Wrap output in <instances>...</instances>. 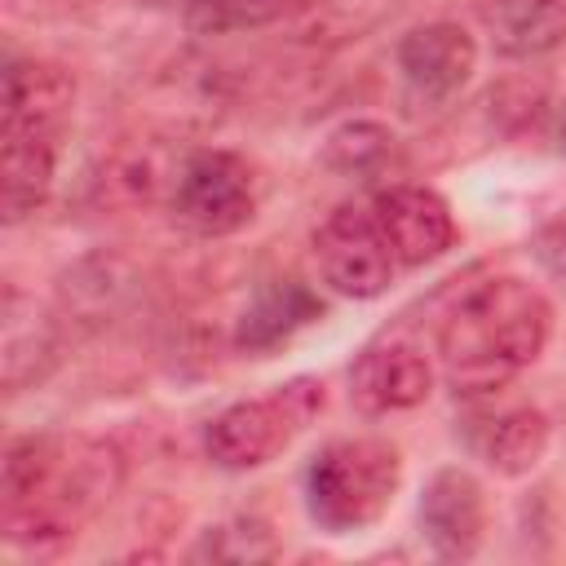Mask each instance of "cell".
<instances>
[{"label":"cell","mask_w":566,"mask_h":566,"mask_svg":"<svg viewBox=\"0 0 566 566\" xmlns=\"http://www.w3.org/2000/svg\"><path fill=\"white\" fill-rule=\"evenodd\" d=\"M402 486V455L385 438H332L305 464V513L327 535L376 526Z\"/></svg>","instance_id":"3"},{"label":"cell","mask_w":566,"mask_h":566,"mask_svg":"<svg viewBox=\"0 0 566 566\" xmlns=\"http://www.w3.org/2000/svg\"><path fill=\"white\" fill-rule=\"evenodd\" d=\"M172 217L203 239H226L243 230L256 212V177L243 155L221 146H195L177 159L168 186Z\"/></svg>","instance_id":"5"},{"label":"cell","mask_w":566,"mask_h":566,"mask_svg":"<svg viewBox=\"0 0 566 566\" xmlns=\"http://www.w3.org/2000/svg\"><path fill=\"white\" fill-rule=\"evenodd\" d=\"M562 142H566V106H562Z\"/></svg>","instance_id":"23"},{"label":"cell","mask_w":566,"mask_h":566,"mask_svg":"<svg viewBox=\"0 0 566 566\" xmlns=\"http://www.w3.org/2000/svg\"><path fill=\"white\" fill-rule=\"evenodd\" d=\"M314 261H318L323 283L354 301H371L389 292L394 265H398L376 212L354 208V203L332 208L327 221L314 230Z\"/></svg>","instance_id":"6"},{"label":"cell","mask_w":566,"mask_h":566,"mask_svg":"<svg viewBox=\"0 0 566 566\" xmlns=\"http://www.w3.org/2000/svg\"><path fill=\"white\" fill-rule=\"evenodd\" d=\"M553 336L548 296L517 279L495 274L473 283L438 327V358L455 394L486 398L522 376Z\"/></svg>","instance_id":"2"},{"label":"cell","mask_w":566,"mask_h":566,"mask_svg":"<svg viewBox=\"0 0 566 566\" xmlns=\"http://www.w3.org/2000/svg\"><path fill=\"white\" fill-rule=\"evenodd\" d=\"M371 212L398 256V265H429L442 252H451L455 243V217L451 203L429 190V186H411V181H389L376 190Z\"/></svg>","instance_id":"7"},{"label":"cell","mask_w":566,"mask_h":566,"mask_svg":"<svg viewBox=\"0 0 566 566\" xmlns=\"http://www.w3.org/2000/svg\"><path fill=\"white\" fill-rule=\"evenodd\" d=\"M190 557L261 562V557H274V539H270V526H265V522H256V517H230V522H221V526H208Z\"/></svg>","instance_id":"21"},{"label":"cell","mask_w":566,"mask_h":566,"mask_svg":"<svg viewBox=\"0 0 566 566\" xmlns=\"http://www.w3.org/2000/svg\"><path fill=\"white\" fill-rule=\"evenodd\" d=\"M531 252H535V261H539L557 283H566V212L553 217V221H544V226L535 230Z\"/></svg>","instance_id":"22"},{"label":"cell","mask_w":566,"mask_h":566,"mask_svg":"<svg viewBox=\"0 0 566 566\" xmlns=\"http://www.w3.org/2000/svg\"><path fill=\"white\" fill-rule=\"evenodd\" d=\"M482 22L504 57H544L566 44V0H486Z\"/></svg>","instance_id":"14"},{"label":"cell","mask_w":566,"mask_h":566,"mask_svg":"<svg viewBox=\"0 0 566 566\" xmlns=\"http://www.w3.org/2000/svg\"><path fill=\"white\" fill-rule=\"evenodd\" d=\"M323 168L340 181H389L402 164V146L398 137L376 124V119H345L336 124L327 137H323V150H318Z\"/></svg>","instance_id":"16"},{"label":"cell","mask_w":566,"mask_h":566,"mask_svg":"<svg viewBox=\"0 0 566 566\" xmlns=\"http://www.w3.org/2000/svg\"><path fill=\"white\" fill-rule=\"evenodd\" d=\"M464 438H469V451L500 478H526L544 460L553 424L539 407L517 402V407H500L491 416H473Z\"/></svg>","instance_id":"13"},{"label":"cell","mask_w":566,"mask_h":566,"mask_svg":"<svg viewBox=\"0 0 566 566\" xmlns=\"http://www.w3.org/2000/svg\"><path fill=\"white\" fill-rule=\"evenodd\" d=\"M433 389V363L416 340H376L349 367V398L367 416L411 411Z\"/></svg>","instance_id":"8"},{"label":"cell","mask_w":566,"mask_h":566,"mask_svg":"<svg viewBox=\"0 0 566 566\" xmlns=\"http://www.w3.org/2000/svg\"><path fill=\"white\" fill-rule=\"evenodd\" d=\"M75 106V75L44 57H13L4 66V115L0 133L62 142Z\"/></svg>","instance_id":"10"},{"label":"cell","mask_w":566,"mask_h":566,"mask_svg":"<svg viewBox=\"0 0 566 566\" xmlns=\"http://www.w3.org/2000/svg\"><path fill=\"white\" fill-rule=\"evenodd\" d=\"M133 292V274L119 256H84L75 270L62 274V305L80 318V323H106V314H115Z\"/></svg>","instance_id":"18"},{"label":"cell","mask_w":566,"mask_h":566,"mask_svg":"<svg viewBox=\"0 0 566 566\" xmlns=\"http://www.w3.org/2000/svg\"><path fill=\"white\" fill-rule=\"evenodd\" d=\"M177 159H181V155H177ZM177 159L164 164L146 142H142V146H124V150L106 164V172H102V199L124 203V208H133V203H150L164 186H172Z\"/></svg>","instance_id":"19"},{"label":"cell","mask_w":566,"mask_h":566,"mask_svg":"<svg viewBox=\"0 0 566 566\" xmlns=\"http://www.w3.org/2000/svg\"><path fill=\"white\" fill-rule=\"evenodd\" d=\"M394 62H398V71L416 97L447 102L478 71V40L460 22H424L398 40Z\"/></svg>","instance_id":"9"},{"label":"cell","mask_w":566,"mask_h":566,"mask_svg":"<svg viewBox=\"0 0 566 566\" xmlns=\"http://www.w3.org/2000/svg\"><path fill=\"white\" fill-rule=\"evenodd\" d=\"M57 146L49 137H22L0 133V203L4 221H27L53 190L57 172Z\"/></svg>","instance_id":"17"},{"label":"cell","mask_w":566,"mask_h":566,"mask_svg":"<svg viewBox=\"0 0 566 566\" xmlns=\"http://www.w3.org/2000/svg\"><path fill=\"white\" fill-rule=\"evenodd\" d=\"M292 9L296 0H186L181 18L195 35H230V31L270 27Z\"/></svg>","instance_id":"20"},{"label":"cell","mask_w":566,"mask_h":566,"mask_svg":"<svg viewBox=\"0 0 566 566\" xmlns=\"http://www.w3.org/2000/svg\"><path fill=\"white\" fill-rule=\"evenodd\" d=\"M57 363V327L18 287L4 292V389L22 394L40 385Z\"/></svg>","instance_id":"15"},{"label":"cell","mask_w":566,"mask_h":566,"mask_svg":"<svg viewBox=\"0 0 566 566\" xmlns=\"http://www.w3.org/2000/svg\"><path fill=\"white\" fill-rule=\"evenodd\" d=\"M318 318H323V301H318V292L310 283H301V279H270V283H261L248 296V305H243V314L234 323V345L243 354L261 358V354L287 345L296 332H305Z\"/></svg>","instance_id":"12"},{"label":"cell","mask_w":566,"mask_h":566,"mask_svg":"<svg viewBox=\"0 0 566 566\" xmlns=\"http://www.w3.org/2000/svg\"><path fill=\"white\" fill-rule=\"evenodd\" d=\"M323 407H327V385L314 376H292L270 394L239 398L226 411H217L203 429V451L212 464L230 473L261 469L279 451H287L292 438L305 433Z\"/></svg>","instance_id":"4"},{"label":"cell","mask_w":566,"mask_h":566,"mask_svg":"<svg viewBox=\"0 0 566 566\" xmlns=\"http://www.w3.org/2000/svg\"><path fill=\"white\" fill-rule=\"evenodd\" d=\"M124 486V455L93 433L13 438L0 469V531L22 548L75 539Z\"/></svg>","instance_id":"1"},{"label":"cell","mask_w":566,"mask_h":566,"mask_svg":"<svg viewBox=\"0 0 566 566\" xmlns=\"http://www.w3.org/2000/svg\"><path fill=\"white\" fill-rule=\"evenodd\" d=\"M420 531H424V539L438 557H447V562L473 557L482 535H486V491H482V482L460 464L438 469L420 491Z\"/></svg>","instance_id":"11"}]
</instances>
